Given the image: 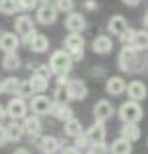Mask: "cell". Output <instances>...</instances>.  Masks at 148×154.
<instances>
[{
	"instance_id": "cell-9",
	"label": "cell",
	"mask_w": 148,
	"mask_h": 154,
	"mask_svg": "<svg viewBox=\"0 0 148 154\" xmlns=\"http://www.w3.org/2000/svg\"><path fill=\"white\" fill-rule=\"evenodd\" d=\"M51 106H53V101L49 100V97H45V95H37V97H32V101H31V109L37 116L51 114Z\"/></svg>"
},
{
	"instance_id": "cell-3",
	"label": "cell",
	"mask_w": 148,
	"mask_h": 154,
	"mask_svg": "<svg viewBox=\"0 0 148 154\" xmlns=\"http://www.w3.org/2000/svg\"><path fill=\"white\" fill-rule=\"evenodd\" d=\"M65 51H67V55L71 57L73 63L83 59V37L79 32H69L65 37Z\"/></svg>"
},
{
	"instance_id": "cell-1",
	"label": "cell",
	"mask_w": 148,
	"mask_h": 154,
	"mask_svg": "<svg viewBox=\"0 0 148 154\" xmlns=\"http://www.w3.org/2000/svg\"><path fill=\"white\" fill-rule=\"evenodd\" d=\"M73 67V61L67 55V51H55L51 55V61H49V69L57 73V75H67Z\"/></svg>"
},
{
	"instance_id": "cell-27",
	"label": "cell",
	"mask_w": 148,
	"mask_h": 154,
	"mask_svg": "<svg viewBox=\"0 0 148 154\" xmlns=\"http://www.w3.org/2000/svg\"><path fill=\"white\" fill-rule=\"evenodd\" d=\"M65 134L71 136V138H75V136L81 134V122H79L77 118H73V116H71L69 120H65Z\"/></svg>"
},
{
	"instance_id": "cell-7",
	"label": "cell",
	"mask_w": 148,
	"mask_h": 154,
	"mask_svg": "<svg viewBox=\"0 0 148 154\" xmlns=\"http://www.w3.org/2000/svg\"><path fill=\"white\" fill-rule=\"evenodd\" d=\"M126 93H128V97L130 100H134V101H140V100H144L146 97V93H148V89H146V85L142 83V81H130V83L126 85V89H124Z\"/></svg>"
},
{
	"instance_id": "cell-23",
	"label": "cell",
	"mask_w": 148,
	"mask_h": 154,
	"mask_svg": "<svg viewBox=\"0 0 148 154\" xmlns=\"http://www.w3.org/2000/svg\"><path fill=\"white\" fill-rule=\"evenodd\" d=\"M132 47L136 51H146L148 49V31H134Z\"/></svg>"
},
{
	"instance_id": "cell-46",
	"label": "cell",
	"mask_w": 148,
	"mask_h": 154,
	"mask_svg": "<svg viewBox=\"0 0 148 154\" xmlns=\"http://www.w3.org/2000/svg\"><path fill=\"white\" fill-rule=\"evenodd\" d=\"M0 37H2V31H0Z\"/></svg>"
},
{
	"instance_id": "cell-2",
	"label": "cell",
	"mask_w": 148,
	"mask_h": 154,
	"mask_svg": "<svg viewBox=\"0 0 148 154\" xmlns=\"http://www.w3.org/2000/svg\"><path fill=\"white\" fill-rule=\"evenodd\" d=\"M118 63H120V69L122 71H138L140 65L136 63H142L140 57L136 55V49L132 45H126L122 51H120V57H118Z\"/></svg>"
},
{
	"instance_id": "cell-34",
	"label": "cell",
	"mask_w": 148,
	"mask_h": 154,
	"mask_svg": "<svg viewBox=\"0 0 148 154\" xmlns=\"http://www.w3.org/2000/svg\"><path fill=\"white\" fill-rule=\"evenodd\" d=\"M75 148H77V150H87V148H89V140H87L85 134L75 136Z\"/></svg>"
},
{
	"instance_id": "cell-45",
	"label": "cell",
	"mask_w": 148,
	"mask_h": 154,
	"mask_svg": "<svg viewBox=\"0 0 148 154\" xmlns=\"http://www.w3.org/2000/svg\"><path fill=\"white\" fill-rule=\"evenodd\" d=\"M144 26L148 29V12H146V16H144Z\"/></svg>"
},
{
	"instance_id": "cell-8",
	"label": "cell",
	"mask_w": 148,
	"mask_h": 154,
	"mask_svg": "<svg viewBox=\"0 0 148 154\" xmlns=\"http://www.w3.org/2000/svg\"><path fill=\"white\" fill-rule=\"evenodd\" d=\"M94 116H95L97 122H106V120H109L114 116V106L108 100H100L94 108Z\"/></svg>"
},
{
	"instance_id": "cell-14",
	"label": "cell",
	"mask_w": 148,
	"mask_h": 154,
	"mask_svg": "<svg viewBox=\"0 0 148 154\" xmlns=\"http://www.w3.org/2000/svg\"><path fill=\"white\" fill-rule=\"evenodd\" d=\"M18 45H20V41H18V37H16L14 32H2V37H0V49L4 53L16 51Z\"/></svg>"
},
{
	"instance_id": "cell-22",
	"label": "cell",
	"mask_w": 148,
	"mask_h": 154,
	"mask_svg": "<svg viewBox=\"0 0 148 154\" xmlns=\"http://www.w3.org/2000/svg\"><path fill=\"white\" fill-rule=\"evenodd\" d=\"M126 89V81L122 77H109L108 83H106V91L109 95H120V93H124Z\"/></svg>"
},
{
	"instance_id": "cell-42",
	"label": "cell",
	"mask_w": 148,
	"mask_h": 154,
	"mask_svg": "<svg viewBox=\"0 0 148 154\" xmlns=\"http://www.w3.org/2000/svg\"><path fill=\"white\" fill-rule=\"evenodd\" d=\"M4 116H6V108L0 103V122H2V118H4Z\"/></svg>"
},
{
	"instance_id": "cell-43",
	"label": "cell",
	"mask_w": 148,
	"mask_h": 154,
	"mask_svg": "<svg viewBox=\"0 0 148 154\" xmlns=\"http://www.w3.org/2000/svg\"><path fill=\"white\" fill-rule=\"evenodd\" d=\"M12 154H31V152H29L26 148H18V150H14V152H12Z\"/></svg>"
},
{
	"instance_id": "cell-12",
	"label": "cell",
	"mask_w": 148,
	"mask_h": 154,
	"mask_svg": "<svg viewBox=\"0 0 148 154\" xmlns=\"http://www.w3.org/2000/svg\"><path fill=\"white\" fill-rule=\"evenodd\" d=\"M112 47H114V43H112V38H109L108 35L95 37L94 43H91V49H94V53H97V55H108L109 51H112Z\"/></svg>"
},
{
	"instance_id": "cell-10",
	"label": "cell",
	"mask_w": 148,
	"mask_h": 154,
	"mask_svg": "<svg viewBox=\"0 0 148 154\" xmlns=\"http://www.w3.org/2000/svg\"><path fill=\"white\" fill-rule=\"evenodd\" d=\"M65 26H67V31H71V32H79V31L85 29V18H83V14L71 10L69 14H67V18H65Z\"/></svg>"
},
{
	"instance_id": "cell-28",
	"label": "cell",
	"mask_w": 148,
	"mask_h": 154,
	"mask_svg": "<svg viewBox=\"0 0 148 154\" xmlns=\"http://www.w3.org/2000/svg\"><path fill=\"white\" fill-rule=\"evenodd\" d=\"M31 85H32V91L35 93H43L49 87V79L43 77V75H39V73H35V75L31 77Z\"/></svg>"
},
{
	"instance_id": "cell-15",
	"label": "cell",
	"mask_w": 148,
	"mask_h": 154,
	"mask_svg": "<svg viewBox=\"0 0 148 154\" xmlns=\"http://www.w3.org/2000/svg\"><path fill=\"white\" fill-rule=\"evenodd\" d=\"M87 140H89V144H94V142H103L106 140V126L103 122H95L89 130H87Z\"/></svg>"
},
{
	"instance_id": "cell-38",
	"label": "cell",
	"mask_w": 148,
	"mask_h": 154,
	"mask_svg": "<svg viewBox=\"0 0 148 154\" xmlns=\"http://www.w3.org/2000/svg\"><path fill=\"white\" fill-rule=\"evenodd\" d=\"M8 142V136H6V126L0 124V146H4Z\"/></svg>"
},
{
	"instance_id": "cell-25",
	"label": "cell",
	"mask_w": 148,
	"mask_h": 154,
	"mask_svg": "<svg viewBox=\"0 0 148 154\" xmlns=\"http://www.w3.org/2000/svg\"><path fill=\"white\" fill-rule=\"evenodd\" d=\"M2 67L6 71H14L20 67V59H18V55L16 51H10V53H4V59H2Z\"/></svg>"
},
{
	"instance_id": "cell-30",
	"label": "cell",
	"mask_w": 148,
	"mask_h": 154,
	"mask_svg": "<svg viewBox=\"0 0 148 154\" xmlns=\"http://www.w3.org/2000/svg\"><path fill=\"white\" fill-rule=\"evenodd\" d=\"M32 85H31V79H26V81H20L18 83V87H16V95H20L23 100H26V97H32Z\"/></svg>"
},
{
	"instance_id": "cell-5",
	"label": "cell",
	"mask_w": 148,
	"mask_h": 154,
	"mask_svg": "<svg viewBox=\"0 0 148 154\" xmlns=\"http://www.w3.org/2000/svg\"><path fill=\"white\" fill-rule=\"evenodd\" d=\"M65 93L69 100H85L87 97V85L81 81V79H69L65 83Z\"/></svg>"
},
{
	"instance_id": "cell-16",
	"label": "cell",
	"mask_w": 148,
	"mask_h": 154,
	"mask_svg": "<svg viewBox=\"0 0 148 154\" xmlns=\"http://www.w3.org/2000/svg\"><path fill=\"white\" fill-rule=\"evenodd\" d=\"M14 31H16V35L26 37L31 31H35V24H32V20L26 14H23V16H18V18L14 20Z\"/></svg>"
},
{
	"instance_id": "cell-20",
	"label": "cell",
	"mask_w": 148,
	"mask_h": 154,
	"mask_svg": "<svg viewBox=\"0 0 148 154\" xmlns=\"http://www.w3.org/2000/svg\"><path fill=\"white\" fill-rule=\"evenodd\" d=\"M59 148H61V142L57 138H53V136H45V138H41V142H39V150L43 154H55Z\"/></svg>"
},
{
	"instance_id": "cell-31",
	"label": "cell",
	"mask_w": 148,
	"mask_h": 154,
	"mask_svg": "<svg viewBox=\"0 0 148 154\" xmlns=\"http://www.w3.org/2000/svg\"><path fill=\"white\" fill-rule=\"evenodd\" d=\"M18 10V0H0V12L2 14H14Z\"/></svg>"
},
{
	"instance_id": "cell-35",
	"label": "cell",
	"mask_w": 148,
	"mask_h": 154,
	"mask_svg": "<svg viewBox=\"0 0 148 154\" xmlns=\"http://www.w3.org/2000/svg\"><path fill=\"white\" fill-rule=\"evenodd\" d=\"M39 0H18V10H32L37 8Z\"/></svg>"
},
{
	"instance_id": "cell-24",
	"label": "cell",
	"mask_w": 148,
	"mask_h": 154,
	"mask_svg": "<svg viewBox=\"0 0 148 154\" xmlns=\"http://www.w3.org/2000/svg\"><path fill=\"white\" fill-rule=\"evenodd\" d=\"M29 47H31L35 53H45V51L49 49V38L45 37V35H39V32H37L35 38L29 43Z\"/></svg>"
},
{
	"instance_id": "cell-6",
	"label": "cell",
	"mask_w": 148,
	"mask_h": 154,
	"mask_svg": "<svg viewBox=\"0 0 148 154\" xmlns=\"http://www.w3.org/2000/svg\"><path fill=\"white\" fill-rule=\"evenodd\" d=\"M6 116H10L12 120H23L24 116H26V103H24L23 97H14V100L8 101Z\"/></svg>"
},
{
	"instance_id": "cell-32",
	"label": "cell",
	"mask_w": 148,
	"mask_h": 154,
	"mask_svg": "<svg viewBox=\"0 0 148 154\" xmlns=\"http://www.w3.org/2000/svg\"><path fill=\"white\" fill-rule=\"evenodd\" d=\"M55 10L57 12H71L73 10V0H55Z\"/></svg>"
},
{
	"instance_id": "cell-4",
	"label": "cell",
	"mask_w": 148,
	"mask_h": 154,
	"mask_svg": "<svg viewBox=\"0 0 148 154\" xmlns=\"http://www.w3.org/2000/svg\"><path fill=\"white\" fill-rule=\"evenodd\" d=\"M142 106L138 103V101L134 100H128L126 103H122L120 106V118H122V122H140L142 120Z\"/></svg>"
},
{
	"instance_id": "cell-13",
	"label": "cell",
	"mask_w": 148,
	"mask_h": 154,
	"mask_svg": "<svg viewBox=\"0 0 148 154\" xmlns=\"http://www.w3.org/2000/svg\"><path fill=\"white\" fill-rule=\"evenodd\" d=\"M51 114H53L57 120L65 122V120H69L71 116H73V109H71V106H67L65 101H55L53 106H51Z\"/></svg>"
},
{
	"instance_id": "cell-29",
	"label": "cell",
	"mask_w": 148,
	"mask_h": 154,
	"mask_svg": "<svg viewBox=\"0 0 148 154\" xmlns=\"http://www.w3.org/2000/svg\"><path fill=\"white\" fill-rule=\"evenodd\" d=\"M18 79L16 77H6L0 81V93H16V87H18Z\"/></svg>"
},
{
	"instance_id": "cell-41",
	"label": "cell",
	"mask_w": 148,
	"mask_h": 154,
	"mask_svg": "<svg viewBox=\"0 0 148 154\" xmlns=\"http://www.w3.org/2000/svg\"><path fill=\"white\" fill-rule=\"evenodd\" d=\"M122 2H124L126 6H138V4H140L142 0H122Z\"/></svg>"
},
{
	"instance_id": "cell-26",
	"label": "cell",
	"mask_w": 148,
	"mask_h": 154,
	"mask_svg": "<svg viewBox=\"0 0 148 154\" xmlns=\"http://www.w3.org/2000/svg\"><path fill=\"white\" fill-rule=\"evenodd\" d=\"M23 134H24V130H23V126L18 124V120H12V122L6 126V136H8V140L16 142V140L23 138Z\"/></svg>"
},
{
	"instance_id": "cell-17",
	"label": "cell",
	"mask_w": 148,
	"mask_h": 154,
	"mask_svg": "<svg viewBox=\"0 0 148 154\" xmlns=\"http://www.w3.org/2000/svg\"><path fill=\"white\" fill-rule=\"evenodd\" d=\"M142 132L140 128H138V124L136 122H124V126H122V138L130 140V142H136V140H140Z\"/></svg>"
},
{
	"instance_id": "cell-36",
	"label": "cell",
	"mask_w": 148,
	"mask_h": 154,
	"mask_svg": "<svg viewBox=\"0 0 148 154\" xmlns=\"http://www.w3.org/2000/svg\"><path fill=\"white\" fill-rule=\"evenodd\" d=\"M118 37H120V41H122L124 45H132V38H134V31H132V29H126V31L122 32V35H118Z\"/></svg>"
},
{
	"instance_id": "cell-40",
	"label": "cell",
	"mask_w": 148,
	"mask_h": 154,
	"mask_svg": "<svg viewBox=\"0 0 148 154\" xmlns=\"http://www.w3.org/2000/svg\"><path fill=\"white\" fill-rule=\"evenodd\" d=\"M61 154H81V152H79V150H77L75 146H69V148H65V150H63Z\"/></svg>"
},
{
	"instance_id": "cell-37",
	"label": "cell",
	"mask_w": 148,
	"mask_h": 154,
	"mask_svg": "<svg viewBox=\"0 0 148 154\" xmlns=\"http://www.w3.org/2000/svg\"><path fill=\"white\" fill-rule=\"evenodd\" d=\"M65 97H67L65 87H63V85H59V87H57V91H55V100H57V101H65Z\"/></svg>"
},
{
	"instance_id": "cell-21",
	"label": "cell",
	"mask_w": 148,
	"mask_h": 154,
	"mask_svg": "<svg viewBox=\"0 0 148 154\" xmlns=\"http://www.w3.org/2000/svg\"><path fill=\"white\" fill-rule=\"evenodd\" d=\"M128 29V20H126L124 16H112L108 20V31L112 32V35H122V32Z\"/></svg>"
},
{
	"instance_id": "cell-11",
	"label": "cell",
	"mask_w": 148,
	"mask_h": 154,
	"mask_svg": "<svg viewBox=\"0 0 148 154\" xmlns=\"http://www.w3.org/2000/svg\"><path fill=\"white\" fill-rule=\"evenodd\" d=\"M37 20L41 24H53L57 20V10H55V6H49V4L39 6L37 8Z\"/></svg>"
},
{
	"instance_id": "cell-33",
	"label": "cell",
	"mask_w": 148,
	"mask_h": 154,
	"mask_svg": "<svg viewBox=\"0 0 148 154\" xmlns=\"http://www.w3.org/2000/svg\"><path fill=\"white\" fill-rule=\"evenodd\" d=\"M87 154H108V146L103 142H94V144H89V152Z\"/></svg>"
},
{
	"instance_id": "cell-39",
	"label": "cell",
	"mask_w": 148,
	"mask_h": 154,
	"mask_svg": "<svg viewBox=\"0 0 148 154\" xmlns=\"http://www.w3.org/2000/svg\"><path fill=\"white\" fill-rule=\"evenodd\" d=\"M35 73H39V75H43V77H47V79H49L51 69H49V67H45V65H41V67H37V69H35Z\"/></svg>"
},
{
	"instance_id": "cell-19",
	"label": "cell",
	"mask_w": 148,
	"mask_h": 154,
	"mask_svg": "<svg viewBox=\"0 0 148 154\" xmlns=\"http://www.w3.org/2000/svg\"><path fill=\"white\" fill-rule=\"evenodd\" d=\"M24 124H23V130L29 134V136H37L41 132V120H39V116L35 114V116H24L23 118Z\"/></svg>"
},
{
	"instance_id": "cell-44",
	"label": "cell",
	"mask_w": 148,
	"mask_h": 154,
	"mask_svg": "<svg viewBox=\"0 0 148 154\" xmlns=\"http://www.w3.org/2000/svg\"><path fill=\"white\" fill-rule=\"evenodd\" d=\"M85 6H87V8H95V2H94V0H87Z\"/></svg>"
},
{
	"instance_id": "cell-18",
	"label": "cell",
	"mask_w": 148,
	"mask_h": 154,
	"mask_svg": "<svg viewBox=\"0 0 148 154\" xmlns=\"http://www.w3.org/2000/svg\"><path fill=\"white\" fill-rule=\"evenodd\" d=\"M109 154H132V142L126 138H118L112 142V146L108 148Z\"/></svg>"
}]
</instances>
